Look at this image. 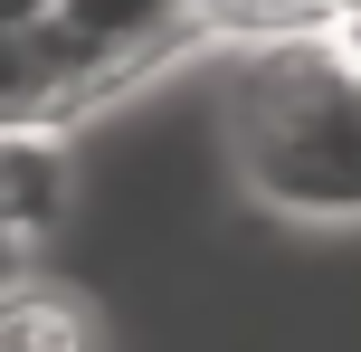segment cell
<instances>
[{"label":"cell","mask_w":361,"mask_h":352,"mask_svg":"<svg viewBox=\"0 0 361 352\" xmlns=\"http://www.w3.org/2000/svg\"><path fill=\"white\" fill-rule=\"evenodd\" d=\"M228 162L276 219H361V67L314 29H276L228 86Z\"/></svg>","instance_id":"6da1fadb"},{"label":"cell","mask_w":361,"mask_h":352,"mask_svg":"<svg viewBox=\"0 0 361 352\" xmlns=\"http://www.w3.org/2000/svg\"><path fill=\"white\" fill-rule=\"evenodd\" d=\"M105 86L95 57H76L67 38L38 19V29H0V124H57L76 95Z\"/></svg>","instance_id":"7a4b0ae2"},{"label":"cell","mask_w":361,"mask_h":352,"mask_svg":"<svg viewBox=\"0 0 361 352\" xmlns=\"http://www.w3.org/2000/svg\"><path fill=\"white\" fill-rule=\"evenodd\" d=\"M324 38H333V48L361 67V0H333V10H324Z\"/></svg>","instance_id":"52a82bcc"},{"label":"cell","mask_w":361,"mask_h":352,"mask_svg":"<svg viewBox=\"0 0 361 352\" xmlns=\"http://www.w3.org/2000/svg\"><path fill=\"white\" fill-rule=\"evenodd\" d=\"M48 19V0H0V29H38Z\"/></svg>","instance_id":"ba28073f"},{"label":"cell","mask_w":361,"mask_h":352,"mask_svg":"<svg viewBox=\"0 0 361 352\" xmlns=\"http://www.w3.org/2000/svg\"><path fill=\"white\" fill-rule=\"evenodd\" d=\"M180 0H48V29L67 38L76 57H95V67H133V57H152L171 38Z\"/></svg>","instance_id":"277c9868"},{"label":"cell","mask_w":361,"mask_h":352,"mask_svg":"<svg viewBox=\"0 0 361 352\" xmlns=\"http://www.w3.org/2000/svg\"><path fill=\"white\" fill-rule=\"evenodd\" d=\"M0 352H95V324L76 296L19 277V286H0Z\"/></svg>","instance_id":"5b68a950"},{"label":"cell","mask_w":361,"mask_h":352,"mask_svg":"<svg viewBox=\"0 0 361 352\" xmlns=\"http://www.w3.org/2000/svg\"><path fill=\"white\" fill-rule=\"evenodd\" d=\"M67 219V143L57 124H0V238L38 248Z\"/></svg>","instance_id":"3957f363"},{"label":"cell","mask_w":361,"mask_h":352,"mask_svg":"<svg viewBox=\"0 0 361 352\" xmlns=\"http://www.w3.org/2000/svg\"><path fill=\"white\" fill-rule=\"evenodd\" d=\"M180 10H219V19H247V29H314L333 0H180Z\"/></svg>","instance_id":"8992f818"}]
</instances>
